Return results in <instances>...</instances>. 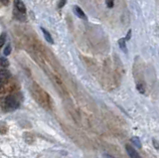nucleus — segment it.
Returning <instances> with one entry per match:
<instances>
[{"label":"nucleus","instance_id":"nucleus-16","mask_svg":"<svg viewBox=\"0 0 159 158\" xmlns=\"http://www.w3.org/2000/svg\"><path fill=\"white\" fill-rule=\"evenodd\" d=\"M137 88H138V91L140 92L141 93H144V91L142 90L143 88H142V86H141V85H137Z\"/></svg>","mask_w":159,"mask_h":158},{"label":"nucleus","instance_id":"nucleus-18","mask_svg":"<svg viewBox=\"0 0 159 158\" xmlns=\"http://www.w3.org/2000/svg\"><path fill=\"white\" fill-rule=\"evenodd\" d=\"M1 81H2V80H1V79H0V87H1Z\"/></svg>","mask_w":159,"mask_h":158},{"label":"nucleus","instance_id":"nucleus-1","mask_svg":"<svg viewBox=\"0 0 159 158\" xmlns=\"http://www.w3.org/2000/svg\"><path fill=\"white\" fill-rule=\"evenodd\" d=\"M20 105V98L16 95H11L8 96L5 100V106H6L7 110L9 111H14Z\"/></svg>","mask_w":159,"mask_h":158},{"label":"nucleus","instance_id":"nucleus-6","mask_svg":"<svg viewBox=\"0 0 159 158\" xmlns=\"http://www.w3.org/2000/svg\"><path fill=\"white\" fill-rule=\"evenodd\" d=\"M125 40H124V38H120L118 40V46L119 48L121 49V51L124 52V53H127V49H126V44H125Z\"/></svg>","mask_w":159,"mask_h":158},{"label":"nucleus","instance_id":"nucleus-12","mask_svg":"<svg viewBox=\"0 0 159 158\" xmlns=\"http://www.w3.org/2000/svg\"><path fill=\"white\" fill-rule=\"evenodd\" d=\"M9 77V74L6 71H0V79L3 80V79H6Z\"/></svg>","mask_w":159,"mask_h":158},{"label":"nucleus","instance_id":"nucleus-11","mask_svg":"<svg viewBox=\"0 0 159 158\" xmlns=\"http://www.w3.org/2000/svg\"><path fill=\"white\" fill-rule=\"evenodd\" d=\"M106 4L107 8L111 9L114 5V0H106Z\"/></svg>","mask_w":159,"mask_h":158},{"label":"nucleus","instance_id":"nucleus-2","mask_svg":"<svg viewBox=\"0 0 159 158\" xmlns=\"http://www.w3.org/2000/svg\"><path fill=\"white\" fill-rule=\"evenodd\" d=\"M14 5L16 10L20 13V14H25L26 13V7H25V4L21 1V0H14Z\"/></svg>","mask_w":159,"mask_h":158},{"label":"nucleus","instance_id":"nucleus-9","mask_svg":"<svg viewBox=\"0 0 159 158\" xmlns=\"http://www.w3.org/2000/svg\"><path fill=\"white\" fill-rule=\"evenodd\" d=\"M10 53H11V45H10V44H7L6 47L4 48L3 54H4V56H9Z\"/></svg>","mask_w":159,"mask_h":158},{"label":"nucleus","instance_id":"nucleus-15","mask_svg":"<svg viewBox=\"0 0 159 158\" xmlns=\"http://www.w3.org/2000/svg\"><path fill=\"white\" fill-rule=\"evenodd\" d=\"M0 2H1L2 4H4V5H8L9 4V0H0Z\"/></svg>","mask_w":159,"mask_h":158},{"label":"nucleus","instance_id":"nucleus-10","mask_svg":"<svg viewBox=\"0 0 159 158\" xmlns=\"http://www.w3.org/2000/svg\"><path fill=\"white\" fill-rule=\"evenodd\" d=\"M6 38H7V35L5 32H3L1 35H0V47H2L4 45L5 41H6Z\"/></svg>","mask_w":159,"mask_h":158},{"label":"nucleus","instance_id":"nucleus-4","mask_svg":"<svg viewBox=\"0 0 159 158\" xmlns=\"http://www.w3.org/2000/svg\"><path fill=\"white\" fill-rule=\"evenodd\" d=\"M74 12H75V14L79 17V18H81V19H83V20H87V15L84 14V12L81 9V7H79V6H77V5H75L74 6Z\"/></svg>","mask_w":159,"mask_h":158},{"label":"nucleus","instance_id":"nucleus-17","mask_svg":"<svg viewBox=\"0 0 159 158\" xmlns=\"http://www.w3.org/2000/svg\"><path fill=\"white\" fill-rule=\"evenodd\" d=\"M103 158H116V157L112 156V155H109V154H104Z\"/></svg>","mask_w":159,"mask_h":158},{"label":"nucleus","instance_id":"nucleus-13","mask_svg":"<svg viewBox=\"0 0 159 158\" xmlns=\"http://www.w3.org/2000/svg\"><path fill=\"white\" fill-rule=\"evenodd\" d=\"M66 3H67V0H59V3H58V7L61 9L63 8L65 5H66Z\"/></svg>","mask_w":159,"mask_h":158},{"label":"nucleus","instance_id":"nucleus-14","mask_svg":"<svg viewBox=\"0 0 159 158\" xmlns=\"http://www.w3.org/2000/svg\"><path fill=\"white\" fill-rule=\"evenodd\" d=\"M131 38V30H129L128 31V33H127V35H126V37L125 38H124V40H129V39H130Z\"/></svg>","mask_w":159,"mask_h":158},{"label":"nucleus","instance_id":"nucleus-8","mask_svg":"<svg viewBox=\"0 0 159 158\" xmlns=\"http://www.w3.org/2000/svg\"><path fill=\"white\" fill-rule=\"evenodd\" d=\"M0 65H1L2 67H8L9 66V62L5 57L0 56Z\"/></svg>","mask_w":159,"mask_h":158},{"label":"nucleus","instance_id":"nucleus-3","mask_svg":"<svg viewBox=\"0 0 159 158\" xmlns=\"http://www.w3.org/2000/svg\"><path fill=\"white\" fill-rule=\"evenodd\" d=\"M125 149H126V152L128 156L130 158H141V156L138 154V152L134 149V148L131 146V145H125Z\"/></svg>","mask_w":159,"mask_h":158},{"label":"nucleus","instance_id":"nucleus-7","mask_svg":"<svg viewBox=\"0 0 159 158\" xmlns=\"http://www.w3.org/2000/svg\"><path fill=\"white\" fill-rule=\"evenodd\" d=\"M131 142H132V144H134L137 148H141V142H140V139H139L138 137L133 136L131 138Z\"/></svg>","mask_w":159,"mask_h":158},{"label":"nucleus","instance_id":"nucleus-5","mask_svg":"<svg viewBox=\"0 0 159 158\" xmlns=\"http://www.w3.org/2000/svg\"><path fill=\"white\" fill-rule=\"evenodd\" d=\"M41 31L43 32L44 37H45V39H46V41H47L48 43H50V44H53V43H54V40H53V38H52V36H51V34L49 33V31H47L46 29L43 28V27H41Z\"/></svg>","mask_w":159,"mask_h":158}]
</instances>
